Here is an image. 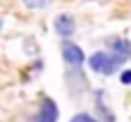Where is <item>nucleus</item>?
I'll use <instances>...</instances> for the list:
<instances>
[{
    "label": "nucleus",
    "instance_id": "7ed1b4c3",
    "mask_svg": "<svg viewBox=\"0 0 131 122\" xmlns=\"http://www.w3.org/2000/svg\"><path fill=\"white\" fill-rule=\"evenodd\" d=\"M35 122H58V104L53 99H41V106L37 111V118Z\"/></svg>",
    "mask_w": 131,
    "mask_h": 122
},
{
    "label": "nucleus",
    "instance_id": "0eeeda50",
    "mask_svg": "<svg viewBox=\"0 0 131 122\" xmlns=\"http://www.w3.org/2000/svg\"><path fill=\"white\" fill-rule=\"evenodd\" d=\"M23 2H25V7H30V9H41V7H46L48 0H23Z\"/></svg>",
    "mask_w": 131,
    "mask_h": 122
},
{
    "label": "nucleus",
    "instance_id": "f257e3e1",
    "mask_svg": "<svg viewBox=\"0 0 131 122\" xmlns=\"http://www.w3.org/2000/svg\"><path fill=\"white\" fill-rule=\"evenodd\" d=\"M122 62H124L122 55H117V53H104V51H99V53H94L90 58V67L97 74H106V76L115 74L122 67Z\"/></svg>",
    "mask_w": 131,
    "mask_h": 122
},
{
    "label": "nucleus",
    "instance_id": "6e6552de",
    "mask_svg": "<svg viewBox=\"0 0 131 122\" xmlns=\"http://www.w3.org/2000/svg\"><path fill=\"white\" fill-rule=\"evenodd\" d=\"M71 122H97L92 115H88V113H78V115H74Z\"/></svg>",
    "mask_w": 131,
    "mask_h": 122
},
{
    "label": "nucleus",
    "instance_id": "9d476101",
    "mask_svg": "<svg viewBox=\"0 0 131 122\" xmlns=\"http://www.w3.org/2000/svg\"><path fill=\"white\" fill-rule=\"evenodd\" d=\"M0 28H2V18H0Z\"/></svg>",
    "mask_w": 131,
    "mask_h": 122
},
{
    "label": "nucleus",
    "instance_id": "39448f33",
    "mask_svg": "<svg viewBox=\"0 0 131 122\" xmlns=\"http://www.w3.org/2000/svg\"><path fill=\"white\" fill-rule=\"evenodd\" d=\"M108 46L113 48V53L122 55L124 60H129V58H131V42H129V39H122V37H113V39H108Z\"/></svg>",
    "mask_w": 131,
    "mask_h": 122
},
{
    "label": "nucleus",
    "instance_id": "1a4fd4ad",
    "mask_svg": "<svg viewBox=\"0 0 131 122\" xmlns=\"http://www.w3.org/2000/svg\"><path fill=\"white\" fill-rule=\"evenodd\" d=\"M120 81H122L124 85H129V83H131V69H127V72L120 74Z\"/></svg>",
    "mask_w": 131,
    "mask_h": 122
},
{
    "label": "nucleus",
    "instance_id": "f03ea898",
    "mask_svg": "<svg viewBox=\"0 0 131 122\" xmlns=\"http://www.w3.org/2000/svg\"><path fill=\"white\" fill-rule=\"evenodd\" d=\"M62 58H64V62L69 67H81L85 62V53L76 44H71V42H64L62 44Z\"/></svg>",
    "mask_w": 131,
    "mask_h": 122
},
{
    "label": "nucleus",
    "instance_id": "20e7f679",
    "mask_svg": "<svg viewBox=\"0 0 131 122\" xmlns=\"http://www.w3.org/2000/svg\"><path fill=\"white\" fill-rule=\"evenodd\" d=\"M74 28H76V23H74L71 16L60 14V16L55 18V32H58L60 37H71V35H74Z\"/></svg>",
    "mask_w": 131,
    "mask_h": 122
},
{
    "label": "nucleus",
    "instance_id": "423d86ee",
    "mask_svg": "<svg viewBox=\"0 0 131 122\" xmlns=\"http://www.w3.org/2000/svg\"><path fill=\"white\" fill-rule=\"evenodd\" d=\"M97 108H99V113H101V118H104V122H115V118H113V113H111V108L101 101V95L97 97Z\"/></svg>",
    "mask_w": 131,
    "mask_h": 122
}]
</instances>
